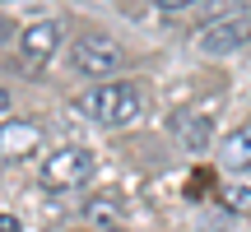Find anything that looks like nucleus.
Instances as JSON below:
<instances>
[{"mask_svg":"<svg viewBox=\"0 0 251 232\" xmlns=\"http://www.w3.org/2000/svg\"><path fill=\"white\" fill-rule=\"evenodd\" d=\"M79 112L98 125L121 130V125H135L144 116V89L130 84V79H107V84H98V89H89L79 98Z\"/></svg>","mask_w":251,"mask_h":232,"instance_id":"f257e3e1","label":"nucleus"},{"mask_svg":"<svg viewBox=\"0 0 251 232\" xmlns=\"http://www.w3.org/2000/svg\"><path fill=\"white\" fill-rule=\"evenodd\" d=\"M70 65L79 74H89V79L107 84L117 70H126V51L112 42V37H102V33H84V37L70 42Z\"/></svg>","mask_w":251,"mask_h":232,"instance_id":"f03ea898","label":"nucleus"},{"mask_svg":"<svg viewBox=\"0 0 251 232\" xmlns=\"http://www.w3.org/2000/svg\"><path fill=\"white\" fill-rule=\"evenodd\" d=\"M251 42V9H228V14L205 19V28L196 33V46L205 56H228L237 46Z\"/></svg>","mask_w":251,"mask_h":232,"instance_id":"7ed1b4c3","label":"nucleus"},{"mask_svg":"<svg viewBox=\"0 0 251 232\" xmlns=\"http://www.w3.org/2000/svg\"><path fill=\"white\" fill-rule=\"evenodd\" d=\"M93 172H98V162H93L89 149H56L42 162V186L47 190H79L93 181Z\"/></svg>","mask_w":251,"mask_h":232,"instance_id":"20e7f679","label":"nucleus"},{"mask_svg":"<svg viewBox=\"0 0 251 232\" xmlns=\"http://www.w3.org/2000/svg\"><path fill=\"white\" fill-rule=\"evenodd\" d=\"M61 51V23L56 19H37V23H28L24 33H19V56H24V70L28 74H42L47 61Z\"/></svg>","mask_w":251,"mask_h":232,"instance_id":"39448f33","label":"nucleus"},{"mask_svg":"<svg viewBox=\"0 0 251 232\" xmlns=\"http://www.w3.org/2000/svg\"><path fill=\"white\" fill-rule=\"evenodd\" d=\"M42 144V125L37 121H0V162H28Z\"/></svg>","mask_w":251,"mask_h":232,"instance_id":"423d86ee","label":"nucleus"},{"mask_svg":"<svg viewBox=\"0 0 251 232\" xmlns=\"http://www.w3.org/2000/svg\"><path fill=\"white\" fill-rule=\"evenodd\" d=\"M84 218H89L93 228H102V232H126V223H130V214L121 209L117 195H98V200H89V205H84Z\"/></svg>","mask_w":251,"mask_h":232,"instance_id":"0eeeda50","label":"nucleus"},{"mask_svg":"<svg viewBox=\"0 0 251 232\" xmlns=\"http://www.w3.org/2000/svg\"><path fill=\"white\" fill-rule=\"evenodd\" d=\"M224 167L228 172H251V121H242L233 135H224Z\"/></svg>","mask_w":251,"mask_h":232,"instance_id":"6e6552de","label":"nucleus"},{"mask_svg":"<svg viewBox=\"0 0 251 232\" xmlns=\"http://www.w3.org/2000/svg\"><path fill=\"white\" fill-rule=\"evenodd\" d=\"M172 125H177V135H181V144H186V149H196V153H200V149H209V135H214L209 116H186V112H181Z\"/></svg>","mask_w":251,"mask_h":232,"instance_id":"1a4fd4ad","label":"nucleus"},{"mask_svg":"<svg viewBox=\"0 0 251 232\" xmlns=\"http://www.w3.org/2000/svg\"><path fill=\"white\" fill-rule=\"evenodd\" d=\"M219 205H224L228 214H251V186H237V181L224 186L219 190Z\"/></svg>","mask_w":251,"mask_h":232,"instance_id":"9d476101","label":"nucleus"},{"mask_svg":"<svg viewBox=\"0 0 251 232\" xmlns=\"http://www.w3.org/2000/svg\"><path fill=\"white\" fill-rule=\"evenodd\" d=\"M149 5H158V9H191V5H200V0H149Z\"/></svg>","mask_w":251,"mask_h":232,"instance_id":"9b49d317","label":"nucleus"},{"mask_svg":"<svg viewBox=\"0 0 251 232\" xmlns=\"http://www.w3.org/2000/svg\"><path fill=\"white\" fill-rule=\"evenodd\" d=\"M0 232H24V228H19L14 214H0Z\"/></svg>","mask_w":251,"mask_h":232,"instance_id":"f8f14e48","label":"nucleus"},{"mask_svg":"<svg viewBox=\"0 0 251 232\" xmlns=\"http://www.w3.org/2000/svg\"><path fill=\"white\" fill-rule=\"evenodd\" d=\"M9 37H14V28H9V19H0V46H5Z\"/></svg>","mask_w":251,"mask_h":232,"instance_id":"ddd939ff","label":"nucleus"},{"mask_svg":"<svg viewBox=\"0 0 251 232\" xmlns=\"http://www.w3.org/2000/svg\"><path fill=\"white\" fill-rule=\"evenodd\" d=\"M5 116H9V93L0 89V121H5Z\"/></svg>","mask_w":251,"mask_h":232,"instance_id":"4468645a","label":"nucleus"}]
</instances>
